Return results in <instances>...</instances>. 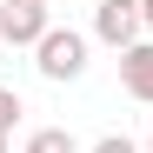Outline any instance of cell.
<instances>
[{"label": "cell", "instance_id": "cell-1", "mask_svg": "<svg viewBox=\"0 0 153 153\" xmlns=\"http://www.w3.org/2000/svg\"><path fill=\"white\" fill-rule=\"evenodd\" d=\"M87 40L93 33H73V27H53L40 47H33V67H40V80H53V87H67V80H80L87 73Z\"/></svg>", "mask_w": 153, "mask_h": 153}, {"label": "cell", "instance_id": "cell-2", "mask_svg": "<svg viewBox=\"0 0 153 153\" xmlns=\"http://www.w3.org/2000/svg\"><path fill=\"white\" fill-rule=\"evenodd\" d=\"M47 33H53V13L33 7V0H7L0 7V40L7 47H40Z\"/></svg>", "mask_w": 153, "mask_h": 153}, {"label": "cell", "instance_id": "cell-3", "mask_svg": "<svg viewBox=\"0 0 153 153\" xmlns=\"http://www.w3.org/2000/svg\"><path fill=\"white\" fill-rule=\"evenodd\" d=\"M93 40L113 47V53H126V47H140V7H120V0H100L93 13Z\"/></svg>", "mask_w": 153, "mask_h": 153}, {"label": "cell", "instance_id": "cell-4", "mask_svg": "<svg viewBox=\"0 0 153 153\" xmlns=\"http://www.w3.org/2000/svg\"><path fill=\"white\" fill-rule=\"evenodd\" d=\"M120 93L140 100V107H153V40H140V47L120 53Z\"/></svg>", "mask_w": 153, "mask_h": 153}, {"label": "cell", "instance_id": "cell-5", "mask_svg": "<svg viewBox=\"0 0 153 153\" xmlns=\"http://www.w3.org/2000/svg\"><path fill=\"white\" fill-rule=\"evenodd\" d=\"M20 153H80V140H73L67 126H33V140L20 146Z\"/></svg>", "mask_w": 153, "mask_h": 153}, {"label": "cell", "instance_id": "cell-6", "mask_svg": "<svg viewBox=\"0 0 153 153\" xmlns=\"http://www.w3.org/2000/svg\"><path fill=\"white\" fill-rule=\"evenodd\" d=\"M20 113H27V107H20V93L13 87H0V133H13V120Z\"/></svg>", "mask_w": 153, "mask_h": 153}, {"label": "cell", "instance_id": "cell-7", "mask_svg": "<svg viewBox=\"0 0 153 153\" xmlns=\"http://www.w3.org/2000/svg\"><path fill=\"white\" fill-rule=\"evenodd\" d=\"M87 153H140V146H133V140H126V133H100V140H93Z\"/></svg>", "mask_w": 153, "mask_h": 153}, {"label": "cell", "instance_id": "cell-8", "mask_svg": "<svg viewBox=\"0 0 153 153\" xmlns=\"http://www.w3.org/2000/svg\"><path fill=\"white\" fill-rule=\"evenodd\" d=\"M140 27H146V33H153V0H140Z\"/></svg>", "mask_w": 153, "mask_h": 153}, {"label": "cell", "instance_id": "cell-9", "mask_svg": "<svg viewBox=\"0 0 153 153\" xmlns=\"http://www.w3.org/2000/svg\"><path fill=\"white\" fill-rule=\"evenodd\" d=\"M0 153H13V146H7V133H0Z\"/></svg>", "mask_w": 153, "mask_h": 153}, {"label": "cell", "instance_id": "cell-10", "mask_svg": "<svg viewBox=\"0 0 153 153\" xmlns=\"http://www.w3.org/2000/svg\"><path fill=\"white\" fill-rule=\"evenodd\" d=\"M120 7H140V0H120Z\"/></svg>", "mask_w": 153, "mask_h": 153}, {"label": "cell", "instance_id": "cell-11", "mask_svg": "<svg viewBox=\"0 0 153 153\" xmlns=\"http://www.w3.org/2000/svg\"><path fill=\"white\" fill-rule=\"evenodd\" d=\"M33 7H53V0H33Z\"/></svg>", "mask_w": 153, "mask_h": 153}, {"label": "cell", "instance_id": "cell-12", "mask_svg": "<svg viewBox=\"0 0 153 153\" xmlns=\"http://www.w3.org/2000/svg\"><path fill=\"white\" fill-rule=\"evenodd\" d=\"M140 153H153V140H146V146H140Z\"/></svg>", "mask_w": 153, "mask_h": 153}]
</instances>
